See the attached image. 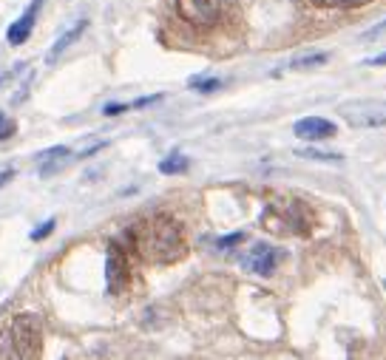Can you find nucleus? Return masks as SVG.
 <instances>
[{
    "instance_id": "nucleus-14",
    "label": "nucleus",
    "mask_w": 386,
    "mask_h": 360,
    "mask_svg": "<svg viewBox=\"0 0 386 360\" xmlns=\"http://www.w3.org/2000/svg\"><path fill=\"white\" fill-rule=\"evenodd\" d=\"M301 159H313V162H330V165H341L344 159L338 154H324V151H299Z\"/></svg>"
},
{
    "instance_id": "nucleus-9",
    "label": "nucleus",
    "mask_w": 386,
    "mask_h": 360,
    "mask_svg": "<svg viewBox=\"0 0 386 360\" xmlns=\"http://www.w3.org/2000/svg\"><path fill=\"white\" fill-rule=\"evenodd\" d=\"M85 28H88V20H77L71 28H66V32L54 40V46L49 48V54H46V63H49V66H54L57 60H60V54H66V51H69V46L80 40V35L85 32Z\"/></svg>"
},
{
    "instance_id": "nucleus-7",
    "label": "nucleus",
    "mask_w": 386,
    "mask_h": 360,
    "mask_svg": "<svg viewBox=\"0 0 386 360\" xmlns=\"http://www.w3.org/2000/svg\"><path fill=\"white\" fill-rule=\"evenodd\" d=\"M295 136L307 139V142H321V139H333L335 136V125L330 119H321V116H307L295 123Z\"/></svg>"
},
{
    "instance_id": "nucleus-6",
    "label": "nucleus",
    "mask_w": 386,
    "mask_h": 360,
    "mask_svg": "<svg viewBox=\"0 0 386 360\" xmlns=\"http://www.w3.org/2000/svg\"><path fill=\"white\" fill-rule=\"evenodd\" d=\"M40 9H43V0H32V3H28V9L12 23V28L6 32V40H9L12 46H23V43L28 40V35H32V28H35V20H37Z\"/></svg>"
},
{
    "instance_id": "nucleus-2",
    "label": "nucleus",
    "mask_w": 386,
    "mask_h": 360,
    "mask_svg": "<svg viewBox=\"0 0 386 360\" xmlns=\"http://www.w3.org/2000/svg\"><path fill=\"white\" fill-rule=\"evenodd\" d=\"M15 352L20 360H40L43 352V326L37 315H17L12 326Z\"/></svg>"
},
{
    "instance_id": "nucleus-10",
    "label": "nucleus",
    "mask_w": 386,
    "mask_h": 360,
    "mask_svg": "<svg viewBox=\"0 0 386 360\" xmlns=\"http://www.w3.org/2000/svg\"><path fill=\"white\" fill-rule=\"evenodd\" d=\"M188 168H191V162H188V156H182V154H170L168 159H162V162H159V173H165V176L185 173Z\"/></svg>"
},
{
    "instance_id": "nucleus-1",
    "label": "nucleus",
    "mask_w": 386,
    "mask_h": 360,
    "mask_svg": "<svg viewBox=\"0 0 386 360\" xmlns=\"http://www.w3.org/2000/svg\"><path fill=\"white\" fill-rule=\"evenodd\" d=\"M137 250L157 264H168L176 261L185 253V242H182V230L173 219L168 216H154L151 222H145L137 230Z\"/></svg>"
},
{
    "instance_id": "nucleus-13",
    "label": "nucleus",
    "mask_w": 386,
    "mask_h": 360,
    "mask_svg": "<svg viewBox=\"0 0 386 360\" xmlns=\"http://www.w3.org/2000/svg\"><path fill=\"white\" fill-rule=\"evenodd\" d=\"M326 60H330V57H326L324 51H321V54H304V57H295L292 63H290V69H310V66H324Z\"/></svg>"
},
{
    "instance_id": "nucleus-4",
    "label": "nucleus",
    "mask_w": 386,
    "mask_h": 360,
    "mask_svg": "<svg viewBox=\"0 0 386 360\" xmlns=\"http://www.w3.org/2000/svg\"><path fill=\"white\" fill-rule=\"evenodd\" d=\"M176 9L191 26H213L219 20L216 0H176Z\"/></svg>"
},
{
    "instance_id": "nucleus-3",
    "label": "nucleus",
    "mask_w": 386,
    "mask_h": 360,
    "mask_svg": "<svg viewBox=\"0 0 386 360\" xmlns=\"http://www.w3.org/2000/svg\"><path fill=\"white\" fill-rule=\"evenodd\" d=\"M341 116L352 128H380L386 125V102L380 100H349L341 105Z\"/></svg>"
},
{
    "instance_id": "nucleus-5",
    "label": "nucleus",
    "mask_w": 386,
    "mask_h": 360,
    "mask_svg": "<svg viewBox=\"0 0 386 360\" xmlns=\"http://www.w3.org/2000/svg\"><path fill=\"white\" fill-rule=\"evenodd\" d=\"M279 261H281V253H276L270 244H253V250L242 258V269H247L253 276H273Z\"/></svg>"
},
{
    "instance_id": "nucleus-12",
    "label": "nucleus",
    "mask_w": 386,
    "mask_h": 360,
    "mask_svg": "<svg viewBox=\"0 0 386 360\" xmlns=\"http://www.w3.org/2000/svg\"><path fill=\"white\" fill-rule=\"evenodd\" d=\"M191 88H196L199 94H213V91L222 88V80H216V77H193Z\"/></svg>"
},
{
    "instance_id": "nucleus-16",
    "label": "nucleus",
    "mask_w": 386,
    "mask_h": 360,
    "mask_svg": "<svg viewBox=\"0 0 386 360\" xmlns=\"http://www.w3.org/2000/svg\"><path fill=\"white\" fill-rule=\"evenodd\" d=\"M242 242H245V233H233V235H225V238H219V242H216V250H230V247L242 244Z\"/></svg>"
},
{
    "instance_id": "nucleus-17",
    "label": "nucleus",
    "mask_w": 386,
    "mask_h": 360,
    "mask_svg": "<svg viewBox=\"0 0 386 360\" xmlns=\"http://www.w3.org/2000/svg\"><path fill=\"white\" fill-rule=\"evenodd\" d=\"M15 123H12V119L6 116V114H0V142H3V139H9L12 134H15Z\"/></svg>"
},
{
    "instance_id": "nucleus-21",
    "label": "nucleus",
    "mask_w": 386,
    "mask_h": 360,
    "mask_svg": "<svg viewBox=\"0 0 386 360\" xmlns=\"http://www.w3.org/2000/svg\"><path fill=\"white\" fill-rule=\"evenodd\" d=\"M12 179H15V170H12V168H6V170H0V188H3L6 182H12Z\"/></svg>"
},
{
    "instance_id": "nucleus-8",
    "label": "nucleus",
    "mask_w": 386,
    "mask_h": 360,
    "mask_svg": "<svg viewBox=\"0 0 386 360\" xmlns=\"http://www.w3.org/2000/svg\"><path fill=\"white\" fill-rule=\"evenodd\" d=\"M125 269H128V267H125V261H123L120 250L111 247L108 261H105V287H108V292H120V289L125 287V281H128Z\"/></svg>"
},
{
    "instance_id": "nucleus-15",
    "label": "nucleus",
    "mask_w": 386,
    "mask_h": 360,
    "mask_svg": "<svg viewBox=\"0 0 386 360\" xmlns=\"http://www.w3.org/2000/svg\"><path fill=\"white\" fill-rule=\"evenodd\" d=\"M54 227H57V219H46L37 230L28 233V238H32V242H43V238H49V235L54 233Z\"/></svg>"
},
{
    "instance_id": "nucleus-20",
    "label": "nucleus",
    "mask_w": 386,
    "mask_h": 360,
    "mask_svg": "<svg viewBox=\"0 0 386 360\" xmlns=\"http://www.w3.org/2000/svg\"><path fill=\"white\" fill-rule=\"evenodd\" d=\"M128 108H131V105H125V102H114V105H105L103 114H105V116H116V114H125Z\"/></svg>"
},
{
    "instance_id": "nucleus-22",
    "label": "nucleus",
    "mask_w": 386,
    "mask_h": 360,
    "mask_svg": "<svg viewBox=\"0 0 386 360\" xmlns=\"http://www.w3.org/2000/svg\"><path fill=\"white\" fill-rule=\"evenodd\" d=\"M380 63H386V54H380V57H375V60H369V66H380Z\"/></svg>"
},
{
    "instance_id": "nucleus-18",
    "label": "nucleus",
    "mask_w": 386,
    "mask_h": 360,
    "mask_svg": "<svg viewBox=\"0 0 386 360\" xmlns=\"http://www.w3.org/2000/svg\"><path fill=\"white\" fill-rule=\"evenodd\" d=\"M318 6H361V3H369V0H313Z\"/></svg>"
},
{
    "instance_id": "nucleus-19",
    "label": "nucleus",
    "mask_w": 386,
    "mask_h": 360,
    "mask_svg": "<svg viewBox=\"0 0 386 360\" xmlns=\"http://www.w3.org/2000/svg\"><path fill=\"white\" fill-rule=\"evenodd\" d=\"M380 35H386V20H383V23H378L375 28H369V32H364L361 37H364V40H378Z\"/></svg>"
},
{
    "instance_id": "nucleus-11",
    "label": "nucleus",
    "mask_w": 386,
    "mask_h": 360,
    "mask_svg": "<svg viewBox=\"0 0 386 360\" xmlns=\"http://www.w3.org/2000/svg\"><path fill=\"white\" fill-rule=\"evenodd\" d=\"M66 156H69V147H66V145H54V147H49V151L37 154L35 159L46 168V165H54V162H60V159H66Z\"/></svg>"
}]
</instances>
